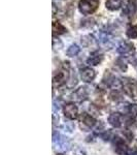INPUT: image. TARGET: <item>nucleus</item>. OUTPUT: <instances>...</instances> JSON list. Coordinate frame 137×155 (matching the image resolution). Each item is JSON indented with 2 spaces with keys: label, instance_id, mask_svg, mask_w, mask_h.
Wrapping results in <instances>:
<instances>
[{
  "label": "nucleus",
  "instance_id": "f257e3e1",
  "mask_svg": "<svg viewBox=\"0 0 137 155\" xmlns=\"http://www.w3.org/2000/svg\"><path fill=\"white\" fill-rule=\"evenodd\" d=\"M99 4H100L99 0H79L78 11L86 16L92 15L97 11Z\"/></svg>",
  "mask_w": 137,
  "mask_h": 155
},
{
  "label": "nucleus",
  "instance_id": "f03ea898",
  "mask_svg": "<svg viewBox=\"0 0 137 155\" xmlns=\"http://www.w3.org/2000/svg\"><path fill=\"white\" fill-rule=\"evenodd\" d=\"M53 143L56 148L62 150V151H66L70 148V141L68 140V137L61 136L56 130L53 131Z\"/></svg>",
  "mask_w": 137,
  "mask_h": 155
},
{
  "label": "nucleus",
  "instance_id": "7ed1b4c3",
  "mask_svg": "<svg viewBox=\"0 0 137 155\" xmlns=\"http://www.w3.org/2000/svg\"><path fill=\"white\" fill-rule=\"evenodd\" d=\"M96 123V119L88 113H83L79 116V126H81V130L88 131L91 128H94Z\"/></svg>",
  "mask_w": 137,
  "mask_h": 155
},
{
  "label": "nucleus",
  "instance_id": "20e7f679",
  "mask_svg": "<svg viewBox=\"0 0 137 155\" xmlns=\"http://www.w3.org/2000/svg\"><path fill=\"white\" fill-rule=\"evenodd\" d=\"M63 114L65 118L69 120H75L78 118V107L74 102H67L63 106Z\"/></svg>",
  "mask_w": 137,
  "mask_h": 155
},
{
  "label": "nucleus",
  "instance_id": "39448f33",
  "mask_svg": "<svg viewBox=\"0 0 137 155\" xmlns=\"http://www.w3.org/2000/svg\"><path fill=\"white\" fill-rule=\"evenodd\" d=\"M113 149L114 152L119 155H127L128 153V146H127L126 142L124 141L122 137H119L118 136H114L113 139Z\"/></svg>",
  "mask_w": 137,
  "mask_h": 155
},
{
  "label": "nucleus",
  "instance_id": "423d86ee",
  "mask_svg": "<svg viewBox=\"0 0 137 155\" xmlns=\"http://www.w3.org/2000/svg\"><path fill=\"white\" fill-rule=\"evenodd\" d=\"M127 81L123 80V89L124 92L131 98H136L137 96V85L135 80L132 79H126Z\"/></svg>",
  "mask_w": 137,
  "mask_h": 155
},
{
  "label": "nucleus",
  "instance_id": "0eeeda50",
  "mask_svg": "<svg viewBox=\"0 0 137 155\" xmlns=\"http://www.w3.org/2000/svg\"><path fill=\"white\" fill-rule=\"evenodd\" d=\"M116 52L119 55H123V56H131L135 52V47L132 42L122 41L119 42L118 48H116Z\"/></svg>",
  "mask_w": 137,
  "mask_h": 155
},
{
  "label": "nucleus",
  "instance_id": "6e6552de",
  "mask_svg": "<svg viewBox=\"0 0 137 155\" xmlns=\"http://www.w3.org/2000/svg\"><path fill=\"white\" fill-rule=\"evenodd\" d=\"M88 96H89L88 87L81 86V87H79V88L76 89L75 91L72 93L71 98L73 99L74 101L83 102V101H87V99H88Z\"/></svg>",
  "mask_w": 137,
  "mask_h": 155
},
{
  "label": "nucleus",
  "instance_id": "1a4fd4ad",
  "mask_svg": "<svg viewBox=\"0 0 137 155\" xmlns=\"http://www.w3.org/2000/svg\"><path fill=\"white\" fill-rule=\"evenodd\" d=\"M108 71H106L105 77H107V80L104 79V82L106 83V86H108L109 88H111L113 90H119V88L123 87V81L119 78L113 76L110 74H107Z\"/></svg>",
  "mask_w": 137,
  "mask_h": 155
},
{
  "label": "nucleus",
  "instance_id": "9d476101",
  "mask_svg": "<svg viewBox=\"0 0 137 155\" xmlns=\"http://www.w3.org/2000/svg\"><path fill=\"white\" fill-rule=\"evenodd\" d=\"M79 76H81V81L84 83H92L96 78V71L91 67H84L81 69Z\"/></svg>",
  "mask_w": 137,
  "mask_h": 155
},
{
  "label": "nucleus",
  "instance_id": "9b49d317",
  "mask_svg": "<svg viewBox=\"0 0 137 155\" xmlns=\"http://www.w3.org/2000/svg\"><path fill=\"white\" fill-rule=\"evenodd\" d=\"M104 59V55L100 51H94L92 52L91 55L88 59H87V63L91 66H97L103 61Z\"/></svg>",
  "mask_w": 137,
  "mask_h": 155
},
{
  "label": "nucleus",
  "instance_id": "f8f14e48",
  "mask_svg": "<svg viewBox=\"0 0 137 155\" xmlns=\"http://www.w3.org/2000/svg\"><path fill=\"white\" fill-rule=\"evenodd\" d=\"M108 123L110 124L113 128H119L122 126V116L121 114L116 112V113H111L108 116Z\"/></svg>",
  "mask_w": 137,
  "mask_h": 155
},
{
  "label": "nucleus",
  "instance_id": "ddd939ff",
  "mask_svg": "<svg viewBox=\"0 0 137 155\" xmlns=\"http://www.w3.org/2000/svg\"><path fill=\"white\" fill-rule=\"evenodd\" d=\"M122 0H106L105 7L110 12H116L121 8Z\"/></svg>",
  "mask_w": 137,
  "mask_h": 155
},
{
  "label": "nucleus",
  "instance_id": "4468645a",
  "mask_svg": "<svg viewBox=\"0 0 137 155\" xmlns=\"http://www.w3.org/2000/svg\"><path fill=\"white\" fill-rule=\"evenodd\" d=\"M125 112L129 115V117H130V118H132L137 123V104H127V106L125 107Z\"/></svg>",
  "mask_w": 137,
  "mask_h": 155
},
{
  "label": "nucleus",
  "instance_id": "2eb2a0df",
  "mask_svg": "<svg viewBox=\"0 0 137 155\" xmlns=\"http://www.w3.org/2000/svg\"><path fill=\"white\" fill-rule=\"evenodd\" d=\"M67 32V28L64 27L63 25L59 22H54L53 23V35L54 36H59L62 34H65Z\"/></svg>",
  "mask_w": 137,
  "mask_h": 155
},
{
  "label": "nucleus",
  "instance_id": "dca6fc26",
  "mask_svg": "<svg viewBox=\"0 0 137 155\" xmlns=\"http://www.w3.org/2000/svg\"><path fill=\"white\" fill-rule=\"evenodd\" d=\"M136 6L137 5L135 3V1H134V0H130V1L127 3V5L125 6L122 15H123V16H132L136 11Z\"/></svg>",
  "mask_w": 137,
  "mask_h": 155
},
{
  "label": "nucleus",
  "instance_id": "f3484780",
  "mask_svg": "<svg viewBox=\"0 0 137 155\" xmlns=\"http://www.w3.org/2000/svg\"><path fill=\"white\" fill-rule=\"evenodd\" d=\"M79 52H81V48H79L78 45L73 44L71 46H69V48L67 49L66 55L68 57H75L79 54Z\"/></svg>",
  "mask_w": 137,
  "mask_h": 155
},
{
  "label": "nucleus",
  "instance_id": "a211bd4d",
  "mask_svg": "<svg viewBox=\"0 0 137 155\" xmlns=\"http://www.w3.org/2000/svg\"><path fill=\"white\" fill-rule=\"evenodd\" d=\"M114 65H116V68H119L121 71H127V63L123 58L116 59V62H114Z\"/></svg>",
  "mask_w": 137,
  "mask_h": 155
},
{
  "label": "nucleus",
  "instance_id": "6ab92c4d",
  "mask_svg": "<svg viewBox=\"0 0 137 155\" xmlns=\"http://www.w3.org/2000/svg\"><path fill=\"white\" fill-rule=\"evenodd\" d=\"M126 34H127V36L131 39L137 38V25H134V26H131L130 28H128Z\"/></svg>",
  "mask_w": 137,
  "mask_h": 155
},
{
  "label": "nucleus",
  "instance_id": "aec40b11",
  "mask_svg": "<svg viewBox=\"0 0 137 155\" xmlns=\"http://www.w3.org/2000/svg\"><path fill=\"white\" fill-rule=\"evenodd\" d=\"M100 137L103 141H105V142H107V141H110V140H113L114 136H113V134L111 132L110 130H105V131H102L101 134H100Z\"/></svg>",
  "mask_w": 137,
  "mask_h": 155
},
{
  "label": "nucleus",
  "instance_id": "412c9836",
  "mask_svg": "<svg viewBox=\"0 0 137 155\" xmlns=\"http://www.w3.org/2000/svg\"><path fill=\"white\" fill-rule=\"evenodd\" d=\"M109 98H110L113 101H116V102L121 101L122 99H123V98H122V94L119 93L118 90H113V91L109 94Z\"/></svg>",
  "mask_w": 137,
  "mask_h": 155
},
{
  "label": "nucleus",
  "instance_id": "4be33fe9",
  "mask_svg": "<svg viewBox=\"0 0 137 155\" xmlns=\"http://www.w3.org/2000/svg\"><path fill=\"white\" fill-rule=\"evenodd\" d=\"M74 124L71 123V122H66V123H64L63 125L61 126L62 130H64L65 132H68V134H71L72 131L74 130Z\"/></svg>",
  "mask_w": 137,
  "mask_h": 155
},
{
  "label": "nucleus",
  "instance_id": "5701e85b",
  "mask_svg": "<svg viewBox=\"0 0 137 155\" xmlns=\"http://www.w3.org/2000/svg\"><path fill=\"white\" fill-rule=\"evenodd\" d=\"M94 41V38L93 36L91 35H86V36H83L81 37V44H83L84 47H89L90 45H92Z\"/></svg>",
  "mask_w": 137,
  "mask_h": 155
},
{
  "label": "nucleus",
  "instance_id": "b1692460",
  "mask_svg": "<svg viewBox=\"0 0 137 155\" xmlns=\"http://www.w3.org/2000/svg\"><path fill=\"white\" fill-rule=\"evenodd\" d=\"M63 47V44H62V41H60L59 38H56V36L53 37V48L54 50H60Z\"/></svg>",
  "mask_w": 137,
  "mask_h": 155
},
{
  "label": "nucleus",
  "instance_id": "393cba45",
  "mask_svg": "<svg viewBox=\"0 0 137 155\" xmlns=\"http://www.w3.org/2000/svg\"><path fill=\"white\" fill-rule=\"evenodd\" d=\"M73 152L75 155H87V152L83 148H81V147H76Z\"/></svg>",
  "mask_w": 137,
  "mask_h": 155
},
{
  "label": "nucleus",
  "instance_id": "a878e982",
  "mask_svg": "<svg viewBox=\"0 0 137 155\" xmlns=\"http://www.w3.org/2000/svg\"><path fill=\"white\" fill-rule=\"evenodd\" d=\"M124 134H125L126 137L129 140V141H131L132 137H133V134H132V132H131L130 130H128V129H127V130H125V132H124Z\"/></svg>",
  "mask_w": 137,
  "mask_h": 155
},
{
  "label": "nucleus",
  "instance_id": "bb28decb",
  "mask_svg": "<svg viewBox=\"0 0 137 155\" xmlns=\"http://www.w3.org/2000/svg\"><path fill=\"white\" fill-rule=\"evenodd\" d=\"M127 155H137V150L133 149V150H129Z\"/></svg>",
  "mask_w": 137,
  "mask_h": 155
},
{
  "label": "nucleus",
  "instance_id": "cd10ccee",
  "mask_svg": "<svg viewBox=\"0 0 137 155\" xmlns=\"http://www.w3.org/2000/svg\"><path fill=\"white\" fill-rule=\"evenodd\" d=\"M131 62L133 63V65L137 66V55H136V56H134L133 58L131 59Z\"/></svg>",
  "mask_w": 137,
  "mask_h": 155
},
{
  "label": "nucleus",
  "instance_id": "c85d7f7f",
  "mask_svg": "<svg viewBox=\"0 0 137 155\" xmlns=\"http://www.w3.org/2000/svg\"><path fill=\"white\" fill-rule=\"evenodd\" d=\"M57 155H64V154H62V153H59V154H57Z\"/></svg>",
  "mask_w": 137,
  "mask_h": 155
}]
</instances>
